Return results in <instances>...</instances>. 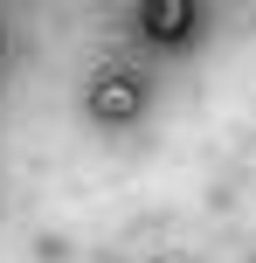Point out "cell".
I'll use <instances>...</instances> for the list:
<instances>
[{"label":"cell","mask_w":256,"mask_h":263,"mask_svg":"<svg viewBox=\"0 0 256 263\" xmlns=\"http://www.w3.org/2000/svg\"><path fill=\"white\" fill-rule=\"evenodd\" d=\"M90 118H97V125H132V118H146V77L125 69V63L97 69V77H90Z\"/></svg>","instance_id":"obj_1"},{"label":"cell","mask_w":256,"mask_h":263,"mask_svg":"<svg viewBox=\"0 0 256 263\" xmlns=\"http://www.w3.org/2000/svg\"><path fill=\"white\" fill-rule=\"evenodd\" d=\"M139 28H146L152 42H187L194 35V7H180V0H160V7L139 14Z\"/></svg>","instance_id":"obj_2"}]
</instances>
